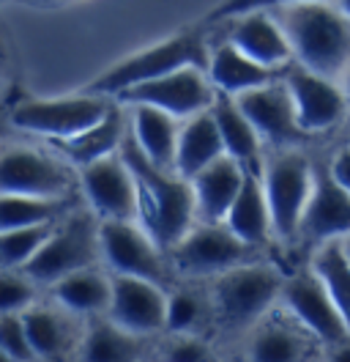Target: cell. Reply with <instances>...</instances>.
<instances>
[{
	"instance_id": "36",
	"label": "cell",
	"mask_w": 350,
	"mask_h": 362,
	"mask_svg": "<svg viewBox=\"0 0 350 362\" xmlns=\"http://www.w3.org/2000/svg\"><path fill=\"white\" fill-rule=\"evenodd\" d=\"M293 3H304V0H219L217 6L205 14V25L230 23L241 14H252V11H277Z\"/></svg>"
},
{
	"instance_id": "37",
	"label": "cell",
	"mask_w": 350,
	"mask_h": 362,
	"mask_svg": "<svg viewBox=\"0 0 350 362\" xmlns=\"http://www.w3.org/2000/svg\"><path fill=\"white\" fill-rule=\"evenodd\" d=\"M164 362H217V357L197 335H175L164 351Z\"/></svg>"
},
{
	"instance_id": "38",
	"label": "cell",
	"mask_w": 350,
	"mask_h": 362,
	"mask_svg": "<svg viewBox=\"0 0 350 362\" xmlns=\"http://www.w3.org/2000/svg\"><path fill=\"white\" fill-rule=\"evenodd\" d=\"M328 168H331V173H334V179L339 181L345 189L350 192V146H345V148H339L334 157H331V162H328Z\"/></svg>"
},
{
	"instance_id": "23",
	"label": "cell",
	"mask_w": 350,
	"mask_h": 362,
	"mask_svg": "<svg viewBox=\"0 0 350 362\" xmlns=\"http://www.w3.org/2000/svg\"><path fill=\"white\" fill-rule=\"evenodd\" d=\"M129 129L137 146L145 151V157L153 159L159 168L175 170V151H178V135L181 127L173 113L153 107V105H129Z\"/></svg>"
},
{
	"instance_id": "34",
	"label": "cell",
	"mask_w": 350,
	"mask_h": 362,
	"mask_svg": "<svg viewBox=\"0 0 350 362\" xmlns=\"http://www.w3.org/2000/svg\"><path fill=\"white\" fill-rule=\"evenodd\" d=\"M0 351H3V357L14 362H42L36 349H33V340L28 335L22 313H3L0 316Z\"/></svg>"
},
{
	"instance_id": "7",
	"label": "cell",
	"mask_w": 350,
	"mask_h": 362,
	"mask_svg": "<svg viewBox=\"0 0 350 362\" xmlns=\"http://www.w3.org/2000/svg\"><path fill=\"white\" fill-rule=\"evenodd\" d=\"M102 220H96L88 211H71L49 242L42 247V252L25 267V274L36 283L55 286L61 277L71 274L77 269H88L96 264L102 255Z\"/></svg>"
},
{
	"instance_id": "5",
	"label": "cell",
	"mask_w": 350,
	"mask_h": 362,
	"mask_svg": "<svg viewBox=\"0 0 350 362\" xmlns=\"http://www.w3.org/2000/svg\"><path fill=\"white\" fill-rule=\"evenodd\" d=\"M115 99L96 93H74V96H52V99H28L11 107L8 121L14 129L30 132L44 140H64L80 135L99 124L112 110Z\"/></svg>"
},
{
	"instance_id": "17",
	"label": "cell",
	"mask_w": 350,
	"mask_h": 362,
	"mask_svg": "<svg viewBox=\"0 0 350 362\" xmlns=\"http://www.w3.org/2000/svg\"><path fill=\"white\" fill-rule=\"evenodd\" d=\"M236 102L243 110V115L255 124L262 140L277 143V146H290V143L306 137V132L298 127L296 105H293L290 88L284 83V74L268 86L241 93L236 96Z\"/></svg>"
},
{
	"instance_id": "15",
	"label": "cell",
	"mask_w": 350,
	"mask_h": 362,
	"mask_svg": "<svg viewBox=\"0 0 350 362\" xmlns=\"http://www.w3.org/2000/svg\"><path fill=\"white\" fill-rule=\"evenodd\" d=\"M167 305L170 294H164V286L143 277L112 274V302L107 316L129 332L151 335L167 329Z\"/></svg>"
},
{
	"instance_id": "12",
	"label": "cell",
	"mask_w": 350,
	"mask_h": 362,
	"mask_svg": "<svg viewBox=\"0 0 350 362\" xmlns=\"http://www.w3.org/2000/svg\"><path fill=\"white\" fill-rule=\"evenodd\" d=\"M80 187L99 220H134L140 214L137 176L121 151L80 168Z\"/></svg>"
},
{
	"instance_id": "11",
	"label": "cell",
	"mask_w": 350,
	"mask_h": 362,
	"mask_svg": "<svg viewBox=\"0 0 350 362\" xmlns=\"http://www.w3.org/2000/svg\"><path fill=\"white\" fill-rule=\"evenodd\" d=\"M3 195H77V179L61 159L28 146H6L0 159Z\"/></svg>"
},
{
	"instance_id": "40",
	"label": "cell",
	"mask_w": 350,
	"mask_h": 362,
	"mask_svg": "<svg viewBox=\"0 0 350 362\" xmlns=\"http://www.w3.org/2000/svg\"><path fill=\"white\" fill-rule=\"evenodd\" d=\"M14 3H28V6H58L64 0H14Z\"/></svg>"
},
{
	"instance_id": "9",
	"label": "cell",
	"mask_w": 350,
	"mask_h": 362,
	"mask_svg": "<svg viewBox=\"0 0 350 362\" xmlns=\"http://www.w3.org/2000/svg\"><path fill=\"white\" fill-rule=\"evenodd\" d=\"M99 233H102V255L112 267V274L143 277L159 286L167 283L170 255L143 226H134V220H102Z\"/></svg>"
},
{
	"instance_id": "19",
	"label": "cell",
	"mask_w": 350,
	"mask_h": 362,
	"mask_svg": "<svg viewBox=\"0 0 350 362\" xmlns=\"http://www.w3.org/2000/svg\"><path fill=\"white\" fill-rule=\"evenodd\" d=\"M227 42H233L243 55L268 69H287L296 64L293 47L274 11H252L230 20Z\"/></svg>"
},
{
	"instance_id": "2",
	"label": "cell",
	"mask_w": 350,
	"mask_h": 362,
	"mask_svg": "<svg viewBox=\"0 0 350 362\" xmlns=\"http://www.w3.org/2000/svg\"><path fill=\"white\" fill-rule=\"evenodd\" d=\"M274 17L287 33L293 61L337 80L350 71V17L331 0H304L277 8Z\"/></svg>"
},
{
	"instance_id": "27",
	"label": "cell",
	"mask_w": 350,
	"mask_h": 362,
	"mask_svg": "<svg viewBox=\"0 0 350 362\" xmlns=\"http://www.w3.org/2000/svg\"><path fill=\"white\" fill-rule=\"evenodd\" d=\"M143 338L145 335L129 332L126 327L115 324L107 313L90 316V327L80 343V357L83 362H140Z\"/></svg>"
},
{
	"instance_id": "20",
	"label": "cell",
	"mask_w": 350,
	"mask_h": 362,
	"mask_svg": "<svg viewBox=\"0 0 350 362\" xmlns=\"http://www.w3.org/2000/svg\"><path fill=\"white\" fill-rule=\"evenodd\" d=\"M243 176H246V168L230 154L219 157L214 165L200 170L192 179L197 223H224L233 204H236Z\"/></svg>"
},
{
	"instance_id": "25",
	"label": "cell",
	"mask_w": 350,
	"mask_h": 362,
	"mask_svg": "<svg viewBox=\"0 0 350 362\" xmlns=\"http://www.w3.org/2000/svg\"><path fill=\"white\" fill-rule=\"evenodd\" d=\"M211 113L217 118L224 151L233 159H239L246 170L262 173V154H260L262 137L255 129V124L243 115V110H241L239 102H236V96L217 93V99L211 105Z\"/></svg>"
},
{
	"instance_id": "43",
	"label": "cell",
	"mask_w": 350,
	"mask_h": 362,
	"mask_svg": "<svg viewBox=\"0 0 350 362\" xmlns=\"http://www.w3.org/2000/svg\"><path fill=\"white\" fill-rule=\"evenodd\" d=\"M345 245H348V255H350V236H348V239H345Z\"/></svg>"
},
{
	"instance_id": "16",
	"label": "cell",
	"mask_w": 350,
	"mask_h": 362,
	"mask_svg": "<svg viewBox=\"0 0 350 362\" xmlns=\"http://www.w3.org/2000/svg\"><path fill=\"white\" fill-rule=\"evenodd\" d=\"M350 236V192L334 179L331 168L315 170V189L306 204V211L298 226L301 242L323 245L331 239H348Z\"/></svg>"
},
{
	"instance_id": "42",
	"label": "cell",
	"mask_w": 350,
	"mask_h": 362,
	"mask_svg": "<svg viewBox=\"0 0 350 362\" xmlns=\"http://www.w3.org/2000/svg\"><path fill=\"white\" fill-rule=\"evenodd\" d=\"M345 93H348V102H350V71H348V77H345Z\"/></svg>"
},
{
	"instance_id": "30",
	"label": "cell",
	"mask_w": 350,
	"mask_h": 362,
	"mask_svg": "<svg viewBox=\"0 0 350 362\" xmlns=\"http://www.w3.org/2000/svg\"><path fill=\"white\" fill-rule=\"evenodd\" d=\"M22 318H25L28 335L33 340V349H36L42 362L64 360L66 354L77 346V329L64 313H58L52 308L33 305L22 313Z\"/></svg>"
},
{
	"instance_id": "14",
	"label": "cell",
	"mask_w": 350,
	"mask_h": 362,
	"mask_svg": "<svg viewBox=\"0 0 350 362\" xmlns=\"http://www.w3.org/2000/svg\"><path fill=\"white\" fill-rule=\"evenodd\" d=\"M284 308L304 324L309 332H315L323 346L339 343V340L350 338V329L345 324L342 313L337 310L334 299L326 291L323 280L315 272H301L284 280L282 288Z\"/></svg>"
},
{
	"instance_id": "1",
	"label": "cell",
	"mask_w": 350,
	"mask_h": 362,
	"mask_svg": "<svg viewBox=\"0 0 350 362\" xmlns=\"http://www.w3.org/2000/svg\"><path fill=\"white\" fill-rule=\"evenodd\" d=\"M121 154L129 162L131 173L137 176L140 223L162 245L164 252H170L197 223L192 181L175 170L159 168L153 159L145 157V151L131 137V129L123 137Z\"/></svg>"
},
{
	"instance_id": "26",
	"label": "cell",
	"mask_w": 350,
	"mask_h": 362,
	"mask_svg": "<svg viewBox=\"0 0 350 362\" xmlns=\"http://www.w3.org/2000/svg\"><path fill=\"white\" fill-rule=\"evenodd\" d=\"M224 143L219 135L217 118L211 110L186 118L178 135V151H175V173L183 179H195L200 170L214 165L219 157H224Z\"/></svg>"
},
{
	"instance_id": "39",
	"label": "cell",
	"mask_w": 350,
	"mask_h": 362,
	"mask_svg": "<svg viewBox=\"0 0 350 362\" xmlns=\"http://www.w3.org/2000/svg\"><path fill=\"white\" fill-rule=\"evenodd\" d=\"M328 349V362H350V338L339 340V343H331Z\"/></svg>"
},
{
	"instance_id": "29",
	"label": "cell",
	"mask_w": 350,
	"mask_h": 362,
	"mask_svg": "<svg viewBox=\"0 0 350 362\" xmlns=\"http://www.w3.org/2000/svg\"><path fill=\"white\" fill-rule=\"evenodd\" d=\"M80 195H0V230H11L22 226H42L64 220L77 211Z\"/></svg>"
},
{
	"instance_id": "41",
	"label": "cell",
	"mask_w": 350,
	"mask_h": 362,
	"mask_svg": "<svg viewBox=\"0 0 350 362\" xmlns=\"http://www.w3.org/2000/svg\"><path fill=\"white\" fill-rule=\"evenodd\" d=\"M339 6L345 8V14H348V17H350V0H339Z\"/></svg>"
},
{
	"instance_id": "22",
	"label": "cell",
	"mask_w": 350,
	"mask_h": 362,
	"mask_svg": "<svg viewBox=\"0 0 350 362\" xmlns=\"http://www.w3.org/2000/svg\"><path fill=\"white\" fill-rule=\"evenodd\" d=\"M284 69H268L252 61L249 55H243L233 42H222L211 49V61H208V77L214 83L217 93L227 96H241L246 90L268 86L274 80H279Z\"/></svg>"
},
{
	"instance_id": "4",
	"label": "cell",
	"mask_w": 350,
	"mask_h": 362,
	"mask_svg": "<svg viewBox=\"0 0 350 362\" xmlns=\"http://www.w3.org/2000/svg\"><path fill=\"white\" fill-rule=\"evenodd\" d=\"M284 280L279 272L265 264H243L217 274L211 286V313L222 329L236 332L249 324H258L277 299H282Z\"/></svg>"
},
{
	"instance_id": "8",
	"label": "cell",
	"mask_w": 350,
	"mask_h": 362,
	"mask_svg": "<svg viewBox=\"0 0 350 362\" xmlns=\"http://www.w3.org/2000/svg\"><path fill=\"white\" fill-rule=\"evenodd\" d=\"M173 269L192 277H217L243 264H255L260 247L246 245L227 223H195V228L170 252Z\"/></svg>"
},
{
	"instance_id": "32",
	"label": "cell",
	"mask_w": 350,
	"mask_h": 362,
	"mask_svg": "<svg viewBox=\"0 0 350 362\" xmlns=\"http://www.w3.org/2000/svg\"><path fill=\"white\" fill-rule=\"evenodd\" d=\"M64 220L3 230L0 233V264H3V269H25L42 252V247L49 242V236L55 233V228Z\"/></svg>"
},
{
	"instance_id": "35",
	"label": "cell",
	"mask_w": 350,
	"mask_h": 362,
	"mask_svg": "<svg viewBox=\"0 0 350 362\" xmlns=\"http://www.w3.org/2000/svg\"><path fill=\"white\" fill-rule=\"evenodd\" d=\"M36 280L22 269H3L0 274V313H25L36 305Z\"/></svg>"
},
{
	"instance_id": "24",
	"label": "cell",
	"mask_w": 350,
	"mask_h": 362,
	"mask_svg": "<svg viewBox=\"0 0 350 362\" xmlns=\"http://www.w3.org/2000/svg\"><path fill=\"white\" fill-rule=\"evenodd\" d=\"M224 223L252 247H262L268 242V236L274 233V220H271V206H268V195H265L262 173L246 170L243 184L236 195V204Z\"/></svg>"
},
{
	"instance_id": "3",
	"label": "cell",
	"mask_w": 350,
	"mask_h": 362,
	"mask_svg": "<svg viewBox=\"0 0 350 362\" xmlns=\"http://www.w3.org/2000/svg\"><path fill=\"white\" fill-rule=\"evenodd\" d=\"M208 61H211V47L205 45L203 33L200 30H181L175 36H167V39H162L151 47H143V49H134L131 55L115 61L107 71L93 77L83 90L118 99L123 90L159 80V77L178 71V69H208Z\"/></svg>"
},
{
	"instance_id": "33",
	"label": "cell",
	"mask_w": 350,
	"mask_h": 362,
	"mask_svg": "<svg viewBox=\"0 0 350 362\" xmlns=\"http://www.w3.org/2000/svg\"><path fill=\"white\" fill-rule=\"evenodd\" d=\"M208 316V305L192 291H175L167 305V329L173 335H195Z\"/></svg>"
},
{
	"instance_id": "21",
	"label": "cell",
	"mask_w": 350,
	"mask_h": 362,
	"mask_svg": "<svg viewBox=\"0 0 350 362\" xmlns=\"http://www.w3.org/2000/svg\"><path fill=\"white\" fill-rule=\"evenodd\" d=\"M126 132H129L126 115H123L121 102L115 99L112 110L99 124H93L90 129L80 132V135L64 137V140H47V143L64 159H68L71 165L85 168L90 162H99V159L109 157V154H118L121 146H123Z\"/></svg>"
},
{
	"instance_id": "13",
	"label": "cell",
	"mask_w": 350,
	"mask_h": 362,
	"mask_svg": "<svg viewBox=\"0 0 350 362\" xmlns=\"http://www.w3.org/2000/svg\"><path fill=\"white\" fill-rule=\"evenodd\" d=\"M284 83L290 88L298 127L306 135H320L334 129L350 110L348 93L331 77L318 74L301 64H290L284 69Z\"/></svg>"
},
{
	"instance_id": "18",
	"label": "cell",
	"mask_w": 350,
	"mask_h": 362,
	"mask_svg": "<svg viewBox=\"0 0 350 362\" xmlns=\"http://www.w3.org/2000/svg\"><path fill=\"white\" fill-rule=\"evenodd\" d=\"M315 343H320V338L287 308L284 313L268 310L252 329L246 357L249 362H309Z\"/></svg>"
},
{
	"instance_id": "31",
	"label": "cell",
	"mask_w": 350,
	"mask_h": 362,
	"mask_svg": "<svg viewBox=\"0 0 350 362\" xmlns=\"http://www.w3.org/2000/svg\"><path fill=\"white\" fill-rule=\"evenodd\" d=\"M312 272L323 280L326 291L350 329V255L345 239H331L318 245V252L312 258Z\"/></svg>"
},
{
	"instance_id": "10",
	"label": "cell",
	"mask_w": 350,
	"mask_h": 362,
	"mask_svg": "<svg viewBox=\"0 0 350 362\" xmlns=\"http://www.w3.org/2000/svg\"><path fill=\"white\" fill-rule=\"evenodd\" d=\"M217 99V88L208 77V69L186 66L170 71L159 80L134 86L118 96L121 105H153L162 107L175 118H192L197 113L211 110Z\"/></svg>"
},
{
	"instance_id": "28",
	"label": "cell",
	"mask_w": 350,
	"mask_h": 362,
	"mask_svg": "<svg viewBox=\"0 0 350 362\" xmlns=\"http://www.w3.org/2000/svg\"><path fill=\"white\" fill-rule=\"evenodd\" d=\"M49 288L58 305H64L68 313H80V316H104L112 302V277L102 274L93 267L71 272Z\"/></svg>"
},
{
	"instance_id": "6",
	"label": "cell",
	"mask_w": 350,
	"mask_h": 362,
	"mask_svg": "<svg viewBox=\"0 0 350 362\" xmlns=\"http://www.w3.org/2000/svg\"><path fill=\"white\" fill-rule=\"evenodd\" d=\"M262 184L271 206L274 236L282 242H293L298 236L301 217L315 189L312 162L301 151L284 148L262 162Z\"/></svg>"
}]
</instances>
